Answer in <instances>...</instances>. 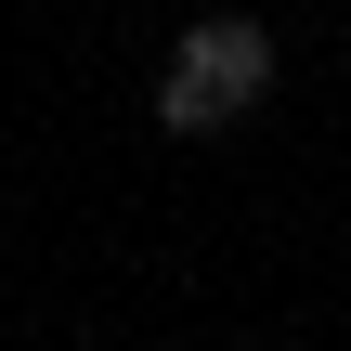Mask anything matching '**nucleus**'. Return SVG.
<instances>
[{
  "label": "nucleus",
  "instance_id": "obj_1",
  "mask_svg": "<svg viewBox=\"0 0 351 351\" xmlns=\"http://www.w3.org/2000/svg\"><path fill=\"white\" fill-rule=\"evenodd\" d=\"M274 91V39L247 26V13H208L182 52H169V78H156V117L169 130H221V117H247Z\"/></svg>",
  "mask_w": 351,
  "mask_h": 351
}]
</instances>
